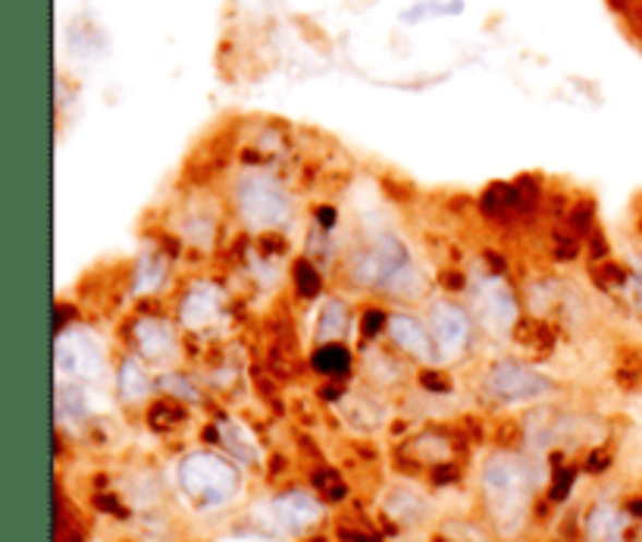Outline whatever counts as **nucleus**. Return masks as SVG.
<instances>
[{
  "label": "nucleus",
  "mask_w": 642,
  "mask_h": 542,
  "mask_svg": "<svg viewBox=\"0 0 642 542\" xmlns=\"http://www.w3.org/2000/svg\"><path fill=\"white\" fill-rule=\"evenodd\" d=\"M392 336L401 348H408L417 358H433V342L423 329V323L411 314H396L392 317Z\"/></svg>",
  "instance_id": "nucleus-11"
},
{
  "label": "nucleus",
  "mask_w": 642,
  "mask_h": 542,
  "mask_svg": "<svg viewBox=\"0 0 642 542\" xmlns=\"http://www.w3.org/2000/svg\"><path fill=\"white\" fill-rule=\"evenodd\" d=\"M295 286L304 298L320 296V273L314 270L307 261H301V264H295Z\"/></svg>",
  "instance_id": "nucleus-18"
},
{
  "label": "nucleus",
  "mask_w": 642,
  "mask_h": 542,
  "mask_svg": "<svg viewBox=\"0 0 642 542\" xmlns=\"http://www.w3.org/2000/svg\"><path fill=\"white\" fill-rule=\"evenodd\" d=\"M633 511H637V515H642V502H633Z\"/></svg>",
  "instance_id": "nucleus-27"
},
{
  "label": "nucleus",
  "mask_w": 642,
  "mask_h": 542,
  "mask_svg": "<svg viewBox=\"0 0 642 542\" xmlns=\"http://www.w3.org/2000/svg\"><path fill=\"white\" fill-rule=\"evenodd\" d=\"M150 420H154L157 426H167V423H179V420H182V411H179V408H167V405H157V408L150 411Z\"/></svg>",
  "instance_id": "nucleus-21"
},
{
  "label": "nucleus",
  "mask_w": 642,
  "mask_h": 542,
  "mask_svg": "<svg viewBox=\"0 0 642 542\" xmlns=\"http://www.w3.org/2000/svg\"><path fill=\"white\" fill-rule=\"evenodd\" d=\"M239 204L251 226H279L289 220V197L267 173H247L239 185Z\"/></svg>",
  "instance_id": "nucleus-3"
},
{
  "label": "nucleus",
  "mask_w": 642,
  "mask_h": 542,
  "mask_svg": "<svg viewBox=\"0 0 642 542\" xmlns=\"http://www.w3.org/2000/svg\"><path fill=\"white\" fill-rule=\"evenodd\" d=\"M120 386H123V395L129 401H138L150 393V380L145 370L138 368L135 361H125L123 373H120Z\"/></svg>",
  "instance_id": "nucleus-14"
},
{
  "label": "nucleus",
  "mask_w": 642,
  "mask_h": 542,
  "mask_svg": "<svg viewBox=\"0 0 642 542\" xmlns=\"http://www.w3.org/2000/svg\"><path fill=\"white\" fill-rule=\"evenodd\" d=\"M486 386L501 401H530V398H540V395L548 393V380H545L543 373L523 368V364H514V361L495 364Z\"/></svg>",
  "instance_id": "nucleus-5"
},
{
  "label": "nucleus",
  "mask_w": 642,
  "mask_h": 542,
  "mask_svg": "<svg viewBox=\"0 0 642 542\" xmlns=\"http://www.w3.org/2000/svg\"><path fill=\"white\" fill-rule=\"evenodd\" d=\"M348 364H351V358H348V351L342 346H323L314 354V368L320 370V373H329V376L346 373Z\"/></svg>",
  "instance_id": "nucleus-15"
},
{
  "label": "nucleus",
  "mask_w": 642,
  "mask_h": 542,
  "mask_svg": "<svg viewBox=\"0 0 642 542\" xmlns=\"http://www.w3.org/2000/svg\"><path fill=\"white\" fill-rule=\"evenodd\" d=\"M163 261H160V257H145V261H142V267H138V282H135V289H138V292H154V289H157V286H160V282H163Z\"/></svg>",
  "instance_id": "nucleus-17"
},
{
  "label": "nucleus",
  "mask_w": 642,
  "mask_h": 542,
  "mask_svg": "<svg viewBox=\"0 0 642 542\" xmlns=\"http://www.w3.org/2000/svg\"><path fill=\"white\" fill-rule=\"evenodd\" d=\"M483 483H486V498H489L498 530L505 537H514L523 527L526 505H530V486H526L523 468L511 455H495L483 470Z\"/></svg>",
  "instance_id": "nucleus-1"
},
{
  "label": "nucleus",
  "mask_w": 642,
  "mask_h": 542,
  "mask_svg": "<svg viewBox=\"0 0 642 542\" xmlns=\"http://www.w3.org/2000/svg\"><path fill=\"white\" fill-rule=\"evenodd\" d=\"M570 483H573V473H570V470H561V473H558V483H555V490H552V498L561 502V498L568 495Z\"/></svg>",
  "instance_id": "nucleus-22"
},
{
  "label": "nucleus",
  "mask_w": 642,
  "mask_h": 542,
  "mask_svg": "<svg viewBox=\"0 0 642 542\" xmlns=\"http://www.w3.org/2000/svg\"><path fill=\"white\" fill-rule=\"evenodd\" d=\"M220 289L210 286V282H198V286H192V292L182 301V321H185V326H192V329L207 326V323H214L220 317Z\"/></svg>",
  "instance_id": "nucleus-10"
},
{
  "label": "nucleus",
  "mask_w": 642,
  "mask_h": 542,
  "mask_svg": "<svg viewBox=\"0 0 642 542\" xmlns=\"http://www.w3.org/2000/svg\"><path fill=\"white\" fill-rule=\"evenodd\" d=\"M57 370L66 376H98V370L104 368V351H100L98 339L85 329H70L57 339V351H53Z\"/></svg>",
  "instance_id": "nucleus-4"
},
{
  "label": "nucleus",
  "mask_w": 642,
  "mask_h": 542,
  "mask_svg": "<svg viewBox=\"0 0 642 542\" xmlns=\"http://www.w3.org/2000/svg\"><path fill=\"white\" fill-rule=\"evenodd\" d=\"M476 311H480L483 326L493 329V333H508L518 321V301L501 279L483 282V289L476 296Z\"/></svg>",
  "instance_id": "nucleus-8"
},
{
  "label": "nucleus",
  "mask_w": 642,
  "mask_h": 542,
  "mask_svg": "<svg viewBox=\"0 0 642 542\" xmlns=\"http://www.w3.org/2000/svg\"><path fill=\"white\" fill-rule=\"evenodd\" d=\"M135 339L150 361H163L173 351V329L160 321H142L135 326Z\"/></svg>",
  "instance_id": "nucleus-12"
},
{
  "label": "nucleus",
  "mask_w": 642,
  "mask_h": 542,
  "mask_svg": "<svg viewBox=\"0 0 642 542\" xmlns=\"http://www.w3.org/2000/svg\"><path fill=\"white\" fill-rule=\"evenodd\" d=\"M346 308H342L339 301H329V304L323 308V336H329V339L339 336V333L346 329Z\"/></svg>",
  "instance_id": "nucleus-19"
},
{
  "label": "nucleus",
  "mask_w": 642,
  "mask_h": 542,
  "mask_svg": "<svg viewBox=\"0 0 642 542\" xmlns=\"http://www.w3.org/2000/svg\"><path fill=\"white\" fill-rule=\"evenodd\" d=\"M376 329H383V314H379V311H371V314L364 317V333L373 336Z\"/></svg>",
  "instance_id": "nucleus-24"
},
{
  "label": "nucleus",
  "mask_w": 642,
  "mask_h": 542,
  "mask_svg": "<svg viewBox=\"0 0 642 542\" xmlns=\"http://www.w3.org/2000/svg\"><path fill=\"white\" fill-rule=\"evenodd\" d=\"M404 267V248L398 239L392 236H383V239H376L361 257H358V264H354V273H358V279L361 282H389L398 270Z\"/></svg>",
  "instance_id": "nucleus-6"
},
{
  "label": "nucleus",
  "mask_w": 642,
  "mask_h": 542,
  "mask_svg": "<svg viewBox=\"0 0 642 542\" xmlns=\"http://www.w3.org/2000/svg\"><path fill=\"white\" fill-rule=\"evenodd\" d=\"M167 389H170V393H182L185 398H195V389H192L182 376H167Z\"/></svg>",
  "instance_id": "nucleus-23"
},
{
  "label": "nucleus",
  "mask_w": 642,
  "mask_h": 542,
  "mask_svg": "<svg viewBox=\"0 0 642 542\" xmlns=\"http://www.w3.org/2000/svg\"><path fill=\"white\" fill-rule=\"evenodd\" d=\"M620 527V518L611 511V508H598L590 520V530H593V537H611L615 530Z\"/></svg>",
  "instance_id": "nucleus-20"
},
{
  "label": "nucleus",
  "mask_w": 642,
  "mask_h": 542,
  "mask_svg": "<svg viewBox=\"0 0 642 542\" xmlns=\"http://www.w3.org/2000/svg\"><path fill=\"white\" fill-rule=\"evenodd\" d=\"M57 414L73 420L85 418L88 408H85V395H82V389H75V386H60V389H57Z\"/></svg>",
  "instance_id": "nucleus-16"
},
{
  "label": "nucleus",
  "mask_w": 642,
  "mask_h": 542,
  "mask_svg": "<svg viewBox=\"0 0 642 542\" xmlns=\"http://www.w3.org/2000/svg\"><path fill=\"white\" fill-rule=\"evenodd\" d=\"M179 483L195 505L217 508L239 493V470L220 455L195 451L179 465Z\"/></svg>",
  "instance_id": "nucleus-2"
},
{
  "label": "nucleus",
  "mask_w": 642,
  "mask_h": 542,
  "mask_svg": "<svg viewBox=\"0 0 642 542\" xmlns=\"http://www.w3.org/2000/svg\"><path fill=\"white\" fill-rule=\"evenodd\" d=\"M423 386H429V389H436V393H445L448 386L439 383V376H433V373H423Z\"/></svg>",
  "instance_id": "nucleus-25"
},
{
  "label": "nucleus",
  "mask_w": 642,
  "mask_h": 542,
  "mask_svg": "<svg viewBox=\"0 0 642 542\" xmlns=\"http://www.w3.org/2000/svg\"><path fill=\"white\" fill-rule=\"evenodd\" d=\"M637 298H640V304H642V273L637 276Z\"/></svg>",
  "instance_id": "nucleus-26"
},
{
  "label": "nucleus",
  "mask_w": 642,
  "mask_h": 542,
  "mask_svg": "<svg viewBox=\"0 0 642 542\" xmlns=\"http://www.w3.org/2000/svg\"><path fill=\"white\" fill-rule=\"evenodd\" d=\"M220 439L222 445H226L235 458H242V461H257V458H261V451H257V445L251 439V433H247L245 426H239V423H222Z\"/></svg>",
  "instance_id": "nucleus-13"
},
{
  "label": "nucleus",
  "mask_w": 642,
  "mask_h": 542,
  "mask_svg": "<svg viewBox=\"0 0 642 542\" xmlns=\"http://www.w3.org/2000/svg\"><path fill=\"white\" fill-rule=\"evenodd\" d=\"M433 329H436V339L443 346V358H455L468 346L470 321L458 304H448V301L436 304L433 308Z\"/></svg>",
  "instance_id": "nucleus-9"
},
{
  "label": "nucleus",
  "mask_w": 642,
  "mask_h": 542,
  "mask_svg": "<svg viewBox=\"0 0 642 542\" xmlns=\"http://www.w3.org/2000/svg\"><path fill=\"white\" fill-rule=\"evenodd\" d=\"M317 515H320V505L311 495L292 493L276 498L264 508V523L279 533H295V530H304L307 523H314Z\"/></svg>",
  "instance_id": "nucleus-7"
}]
</instances>
